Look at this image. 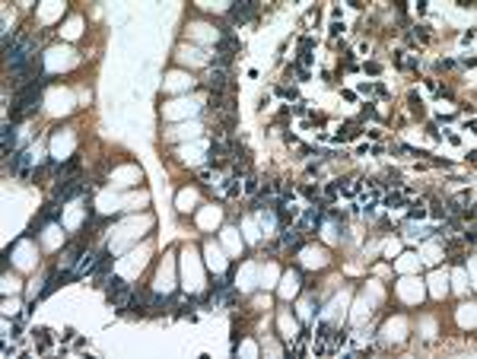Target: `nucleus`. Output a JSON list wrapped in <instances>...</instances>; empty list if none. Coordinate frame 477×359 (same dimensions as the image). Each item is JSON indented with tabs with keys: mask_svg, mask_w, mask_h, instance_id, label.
<instances>
[{
	"mask_svg": "<svg viewBox=\"0 0 477 359\" xmlns=\"http://www.w3.org/2000/svg\"><path fill=\"white\" fill-rule=\"evenodd\" d=\"M57 220V200H51V204H45V210H41V223H54Z\"/></svg>",
	"mask_w": 477,
	"mask_h": 359,
	"instance_id": "obj_17",
	"label": "nucleus"
},
{
	"mask_svg": "<svg viewBox=\"0 0 477 359\" xmlns=\"http://www.w3.org/2000/svg\"><path fill=\"white\" fill-rule=\"evenodd\" d=\"M105 251H108V248H102V251H83V255L73 261V270H70V277H73V280H83L86 274H92V270H95V264L102 261V255H105Z\"/></svg>",
	"mask_w": 477,
	"mask_h": 359,
	"instance_id": "obj_5",
	"label": "nucleus"
},
{
	"mask_svg": "<svg viewBox=\"0 0 477 359\" xmlns=\"http://www.w3.org/2000/svg\"><path fill=\"white\" fill-rule=\"evenodd\" d=\"M13 153H16V127H13V121H6L3 124V159Z\"/></svg>",
	"mask_w": 477,
	"mask_h": 359,
	"instance_id": "obj_10",
	"label": "nucleus"
},
{
	"mask_svg": "<svg viewBox=\"0 0 477 359\" xmlns=\"http://www.w3.org/2000/svg\"><path fill=\"white\" fill-rule=\"evenodd\" d=\"M427 213L433 216V220H446V216H449V210H446V200H433Z\"/></svg>",
	"mask_w": 477,
	"mask_h": 359,
	"instance_id": "obj_13",
	"label": "nucleus"
},
{
	"mask_svg": "<svg viewBox=\"0 0 477 359\" xmlns=\"http://www.w3.org/2000/svg\"><path fill=\"white\" fill-rule=\"evenodd\" d=\"M255 13H258V0H236V3L229 6L223 25H229V29H232V25H245V22L255 19Z\"/></svg>",
	"mask_w": 477,
	"mask_h": 359,
	"instance_id": "obj_4",
	"label": "nucleus"
},
{
	"mask_svg": "<svg viewBox=\"0 0 477 359\" xmlns=\"http://www.w3.org/2000/svg\"><path fill=\"white\" fill-rule=\"evenodd\" d=\"M35 334H38V344H41V350H48V347H51V337H48L51 331H45V328H38Z\"/></svg>",
	"mask_w": 477,
	"mask_h": 359,
	"instance_id": "obj_21",
	"label": "nucleus"
},
{
	"mask_svg": "<svg viewBox=\"0 0 477 359\" xmlns=\"http://www.w3.org/2000/svg\"><path fill=\"white\" fill-rule=\"evenodd\" d=\"M64 280H73V277H70V270H67V274H51V277L45 280V286H41V293H38V299H48V296H51V293H54V290H57V286H60V283H64Z\"/></svg>",
	"mask_w": 477,
	"mask_h": 359,
	"instance_id": "obj_9",
	"label": "nucleus"
},
{
	"mask_svg": "<svg viewBox=\"0 0 477 359\" xmlns=\"http://www.w3.org/2000/svg\"><path fill=\"white\" fill-rule=\"evenodd\" d=\"M242 181H245V185H242V191H245V194H258V191H261V178H258L255 172H248Z\"/></svg>",
	"mask_w": 477,
	"mask_h": 359,
	"instance_id": "obj_11",
	"label": "nucleus"
},
{
	"mask_svg": "<svg viewBox=\"0 0 477 359\" xmlns=\"http://www.w3.org/2000/svg\"><path fill=\"white\" fill-rule=\"evenodd\" d=\"M280 245H283V242H267V245H261V248H264V255H271V258H274L277 251H280Z\"/></svg>",
	"mask_w": 477,
	"mask_h": 359,
	"instance_id": "obj_22",
	"label": "nucleus"
},
{
	"mask_svg": "<svg viewBox=\"0 0 477 359\" xmlns=\"http://www.w3.org/2000/svg\"><path fill=\"white\" fill-rule=\"evenodd\" d=\"M108 270H111V258H108V251H105V255H102V261H99V264H95V270L89 274V277L95 280L92 286H99V290H105V283L111 280V277H108Z\"/></svg>",
	"mask_w": 477,
	"mask_h": 359,
	"instance_id": "obj_8",
	"label": "nucleus"
},
{
	"mask_svg": "<svg viewBox=\"0 0 477 359\" xmlns=\"http://www.w3.org/2000/svg\"><path fill=\"white\" fill-rule=\"evenodd\" d=\"M401 204H404V194H398V191H388L382 197V207H401Z\"/></svg>",
	"mask_w": 477,
	"mask_h": 359,
	"instance_id": "obj_18",
	"label": "nucleus"
},
{
	"mask_svg": "<svg viewBox=\"0 0 477 359\" xmlns=\"http://www.w3.org/2000/svg\"><path fill=\"white\" fill-rule=\"evenodd\" d=\"M239 191H242V185H239V178H232V175H229V185L223 188V194H226V197H236Z\"/></svg>",
	"mask_w": 477,
	"mask_h": 359,
	"instance_id": "obj_19",
	"label": "nucleus"
},
{
	"mask_svg": "<svg viewBox=\"0 0 477 359\" xmlns=\"http://www.w3.org/2000/svg\"><path fill=\"white\" fill-rule=\"evenodd\" d=\"M76 169H80V153H73L70 159L60 165V172H57V175H76Z\"/></svg>",
	"mask_w": 477,
	"mask_h": 359,
	"instance_id": "obj_14",
	"label": "nucleus"
},
{
	"mask_svg": "<svg viewBox=\"0 0 477 359\" xmlns=\"http://www.w3.org/2000/svg\"><path fill=\"white\" fill-rule=\"evenodd\" d=\"M471 200H474V191L465 188V191H458V194H452L446 200V210H449V213H465V210L471 207Z\"/></svg>",
	"mask_w": 477,
	"mask_h": 359,
	"instance_id": "obj_7",
	"label": "nucleus"
},
{
	"mask_svg": "<svg viewBox=\"0 0 477 359\" xmlns=\"http://www.w3.org/2000/svg\"><path fill=\"white\" fill-rule=\"evenodd\" d=\"M229 64H232V54H223V51H216V54L210 57V67H223V70H229Z\"/></svg>",
	"mask_w": 477,
	"mask_h": 359,
	"instance_id": "obj_16",
	"label": "nucleus"
},
{
	"mask_svg": "<svg viewBox=\"0 0 477 359\" xmlns=\"http://www.w3.org/2000/svg\"><path fill=\"white\" fill-rule=\"evenodd\" d=\"M131 293H134V286L127 283L124 277H111L108 283H105V299H108V305L115 312H121L124 315V309H127V302H131Z\"/></svg>",
	"mask_w": 477,
	"mask_h": 359,
	"instance_id": "obj_2",
	"label": "nucleus"
},
{
	"mask_svg": "<svg viewBox=\"0 0 477 359\" xmlns=\"http://www.w3.org/2000/svg\"><path fill=\"white\" fill-rule=\"evenodd\" d=\"M407 216L411 220H420V216H427V210H423V204L417 200V204H411V210H407Z\"/></svg>",
	"mask_w": 477,
	"mask_h": 359,
	"instance_id": "obj_20",
	"label": "nucleus"
},
{
	"mask_svg": "<svg viewBox=\"0 0 477 359\" xmlns=\"http://www.w3.org/2000/svg\"><path fill=\"white\" fill-rule=\"evenodd\" d=\"M124 315H134V318H146L150 315V293L146 290H134L131 293V302H127Z\"/></svg>",
	"mask_w": 477,
	"mask_h": 359,
	"instance_id": "obj_6",
	"label": "nucleus"
},
{
	"mask_svg": "<svg viewBox=\"0 0 477 359\" xmlns=\"http://www.w3.org/2000/svg\"><path fill=\"white\" fill-rule=\"evenodd\" d=\"M86 191V181L80 178V175H57V185H54V200H60V204H67V200L80 197Z\"/></svg>",
	"mask_w": 477,
	"mask_h": 359,
	"instance_id": "obj_3",
	"label": "nucleus"
},
{
	"mask_svg": "<svg viewBox=\"0 0 477 359\" xmlns=\"http://www.w3.org/2000/svg\"><path fill=\"white\" fill-rule=\"evenodd\" d=\"M462 41H465V45H471V41H474V29H468V32L462 35Z\"/></svg>",
	"mask_w": 477,
	"mask_h": 359,
	"instance_id": "obj_24",
	"label": "nucleus"
},
{
	"mask_svg": "<svg viewBox=\"0 0 477 359\" xmlns=\"http://www.w3.org/2000/svg\"><path fill=\"white\" fill-rule=\"evenodd\" d=\"M239 38H232V35H223L220 41H216V51H223V54H229V51H239Z\"/></svg>",
	"mask_w": 477,
	"mask_h": 359,
	"instance_id": "obj_12",
	"label": "nucleus"
},
{
	"mask_svg": "<svg viewBox=\"0 0 477 359\" xmlns=\"http://www.w3.org/2000/svg\"><path fill=\"white\" fill-rule=\"evenodd\" d=\"M360 137V124L357 121H350V124H344V130L337 134V140H357Z\"/></svg>",
	"mask_w": 477,
	"mask_h": 359,
	"instance_id": "obj_15",
	"label": "nucleus"
},
{
	"mask_svg": "<svg viewBox=\"0 0 477 359\" xmlns=\"http://www.w3.org/2000/svg\"><path fill=\"white\" fill-rule=\"evenodd\" d=\"M306 111H309V108H306V102H299V105H293V115H306Z\"/></svg>",
	"mask_w": 477,
	"mask_h": 359,
	"instance_id": "obj_23",
	"label": "nucleus"
},
{
	"mask_svg": "<svg viewBox=\"0 0 477 359\" xmlns=\"http://www.w3.org/2000/svg\"><path fill=\"white\" fill-rule=\"evenodd\" d=\"M366 70H369V73H382V67L376 64V60H369V64H366Z\"/></svg>",
	"mask_w": 477,
	"mask_h": 359,
	"instance_id": "obj_25",
	"label": "nucleus"
},
{
	"mask_svg": "<svg viewBox=\"0 0 477 359\" xmlns=\"http://www.w3.org/2000/svg\"><path fill=\"white\" fill-rule=\"evenodd\" d=\"M45 83H51V76H41L38 83H29V86H22V89H16V102H13V111H10V121H13V124L38 111L41 86H45Z\"/></svg>",
	"mask_w": 477,
	"mask_h": 359,
	"instance_id": "obj_1",
	"label": "nucleus"
}]
</instances>
